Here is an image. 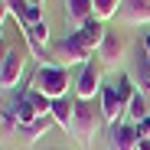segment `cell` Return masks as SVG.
Here are the masks:
<instances>
[{
  "mask_svg": "<svg viewBox=\"0 0 150 150\" xmlns=\"http://www.w3.org/2000/svg\"><path fill=\"white\" fill-rule=\"evenodd\" d=\"M127 114H131V124H140L144 117H150V111H147V98H144L140 91L131 98V105H127Z\"/></svg>",
  "mask_w": 150,
  "mask_h": 150,
  "instance_id": "18",
  "label": "cell"
},
{
  "mask_svg": "<svg viewBox=\"0 0 150 150\" xmlns=\"http://www.w3.org/2000/svg\"><path fill=\"white\" fill-rule=\"evenodd\" d=\"M98 98H101V114H105V121H108V124H117L121 114H124V108H121V101H117V88H114V82L105 85Z\"/></svg>",
  "mask_w": 150,
  "mask_h": 150,
  "instance_id": "10",
  "label": "cell"
},
{
  "mask_svg": "<svg viewBox=\"0 0 150 150\" xmlns=\"http://www.w3.org/2000/svg\"><path fill=\"white\" fill-rule=\"evenodd\" d=\"M137 137H140V140H147V137H150V117H144V121L137 124Z\"/></svg>",
  "mask_w": 150,
  "mask_h": 150,
  "instance_id": "21",
  "label": "cell"
},
{
  "mask_svg": "<svg viewBox=\"0 0 150 150\" xmlns=\"http://www.w3.org/2000/svg\"><path fill=\"white\" fill-rule=\"evenodd\" d=\"M23 36H26V42H30V49H33V56H42V49H46V42H49V26H46V20H39V23H33V26H26V30H23Z\"/></svg>",
  "mask_w": 150,
  "mask_h": 150,
  "instance_id": "14",
  "label": "cell"
},
{
  "mask_svg": "<svg viewBox=\"0 0 150 150\" xmlns=\"http://www.w3.org/2000/svg\"><path fill=\"white\" fill-rule=\"evenodd\" d=\"M124 49H127L124 36H121V33H114V30H108L105 42L98 46V59H101V65H117V62H121V56H124Z\"/></svg>",
  "mask_w": 150,
  "mask_h": 150,
  "instance_id": "6",
  "label": "cell"
},
{
  "mask_svg": "<svg viewBox=\"0 0 150 150\" xmlns=\"http://www.w3.org/2000/svg\"><path fill=\"white\" fill-rule=\"evenodd\" d=\"M7 7H10V13L16 16V23H20L23 30L42 20V7H36L33 0H7Z\"/></svg>",
  "mask_w": 150,
  "mask_h": 150,
  "instance_id": "9",
  "label": "cell"
},
{
  "mask_svg": "<svg viewBox=\"0 0 150 150\" xmlns=\"http://www.w3.org/2000/svg\"><path fill=\"white\" fill-rule=\"evenodd\" d=\"M114 88H117V101H121V108L127 111L131 98L137 95V88H134V79H131V75H117V79H114Z\"/></svg>",
  "mask_w": 150,
  "mask_h": 150,
  "instance_id": "16",
  "label": "cell"
},
{
  "mask_svg": "<svg viewBox=\"0 0 150 150\" xmlns=\"http://www.w3.org/2000/svg\"><path fill=\"white\" fill-rule=\"evenodd\" d=\"M137 79H140V88L150 95V56L140 59V65H137Z\"/></svg>",
  "mask_w": 150,
  "mask_h": 150,
  "instance_id": "20",
  "label": "cell"
},
{
  "mask_svg": "<svg viewBox=\"0 0 150 150\" xmlns=\"http://www.w3.org/2000/svg\"><path fill=\"white\" fill-rule=\"evenodd\" d=\"M69 72L62 65H39L36 75H33V88H39L42 95H49L56 101V98H65L69 95Z\"/></svg>",
  "mask_w": 150,
  "mask_h": 150,
  "instance_id": "2",
  "label": "cell"
},
{
  "mask_svg": "<svg viewBox=\"0 0 150 150\" xmlns=\"http://www.w3.org/2000/svg\"><path fill=\"white\" fill-rule=\"evenodd\" d=\"M49 124H52V117H36V121H30V124H16V134L26 140V144H33V140H39L46 131H49Z\"/></svg>",
  "mask_w": 150,
  "mask_h": 150,
  "instance_id": "15",
  "label": "cell"
},
{
  "mask_svg": "<svg viewBox=\"0 0 150 150\" xmlns=\"http://www.w3.org/2000/svg\"><path fill=\"white\" fill-rule=\"evenodd\" d=\"M26 95H30V101L36 105V111H39V117H52V98H49V95H42L39 88H26Z\"/></svg>",
  "mask_w": 150,
  "mask_h": 150,
  "instance_id": "17",
  "label": "cell"
},
{
  "mask_svg": "<svg viewBox=\"0 0 150 150\" xmlns=\"http://www.w3.org/2000/svg\"><path fill=\"white\" fill-rule=\"evenodd\" d=\"M52 56L62 65H85V62H91V49L79 39V33H69L52 46Z\"/></svg>",
  "mask_w": 150,
  "mask_h": 150,
  "instance_id": "3",
  "label": "cell"
},
{
  "mask_svg": "<svg viewBox=\"0 0 150 150\" xmlns=\"http://www.w3.org/2000/svg\"><path fill=\"white\" fill-rule=\"evenodd\" d=\"M72 117H75V98H56L52 101V121L62 131H72Z\"/></svg>",
  "mask_w": 150,
  "mask_h": 150,
  "instance_id": "12",
  "label": "cell"
},
{
  "mask_svg": "<svg viewBox=\"0 0 150 150\" xmlns=\"http://www.w3.org/2000/svg\"><path fill=\"white\" fill-rule=\"evenodd\" d=\"M101 105H95V101H82V98H75V117H72V134L79 137L85 147L95 140L98 127H101Z\"/></svg>",
  "mask_w": 150,
  "mask_h": 150,
  "instance_id": "1",
  "label": "cell"
},
{
  "mask_svg": "<svg viewBox=\"0 0 150 150\" xmlns=\"http://www.w3.org/2000/svg\"><path fill=\"white\" fill-rule=\"evenodd\" d=\"M137 150H150V137L147 140H137Z\"/></svg>",
  "mask_w": 150,
  "mask_h": 150,
  "instance_id": "23",
  "label": "cell"
},
{
  "mask_svg": "<svg viewBox=\"0 0 150 150\" xmlns=\"http://www.w3.org/2000/svg\"><path fill=\"white\" fill-rule=\"evenodd\" d=\"M23 65H26V56L20 49H7L4 62H0V88H13L16 79L23 75Z\"/></svg>",
  "mask_w": 150,
  "mask_h": 150,
  "instance_id": "5",
  "label": "cell"
},
{
  "mask_svg": "<svg viewBox=\"0 0 150 150\" xmlns=\"http://www.w3.org/2000/svg\"><path fill=\"white\" fill-rule=\"evenodd\" d=\"M33 4H36V7H42V4H46V0H33Z\"/></svg>",
  "mask_w": 150,
  "mask_h": 150,
  "instance_id": "24",
  "label": "cell"
},
{
  "mask_svg": "<svg viewBox=\"0 0 150 150\" xmlns=\"http://www.w3.org/2000/svg\"><path fill=\"white\" fill-rule=\"evenodd\" d=\"M137 124H111V150H137Z\"/></svg>",
  "mask_w": 150,
  "mask_h": 150,
  "instance_id": "8",
  "label": "cell"
},
{
  "mask_svg": "<svg viewBox=\"0 0 150 150\" xmlns=\"http://www.w3.org/2000/svg\"><path fill=\"white\" fill-rule=\"evenodd\" d=\"M75 33H79V39L91 49V52H98V46H101V42H105V36H108V26H105V20L91 16V20H85Z\"/></svg>",
  "mask_w": 150,
  "mask_h": 150,
  "instance_id": "7",
  "label": "cell"
},
{
  "mask_svg": "<svg viewBox=\"0 0 150 150\" xmlns=\"http://www.w3.org/2000/svg\"><path fill=\"white\" fill-rule=\"evenodd\" d=\"M101 62H85L79 79H75V98H82V101H95V95H101Z\"/></svg>",
  "mask_w": 150,
  "mask_h": 150,
  "instance_id": "4",
  "label": "cell"
},
{
  "mask_svg": "<svg viewBox=\"0 0 150 150\" xmlns=\"http://www.w3.org/2000/svg\"><path fill=\"white\" fill-rule=\"evenodd\" d=\"M91 4H95V16L98 20H111L121 10V0H91Z\"/></svg>",
  "mask_w": 150,
  "mask_h": 150,
  "instance_id": "19",
  "label": "cell"
},
{
  "mask_svg": "<svg viewBox=\"0 0 150 150\" xmlns=\"http://www.w3.org/2000/svg\"><path fill=\"white\" fill-rule=\"evenodd\" d=\"M121 16L127 23H150V0H121Z\"/></svg>",
  "mask_w": 150,
  "mask_h": 150,
  "instance_id": "11",
  "label": "cell"
},
{
  "mask_svg": "<svg viewBox=\"0 0 150 150\" xmlns=\"http://www.w3.org/2000/svg\"><path fill=\"white\" fill-rule=\"evenodd\" d=\"M95 16V4L91 0H65V20L75 23V26H82L85 20Z\"/></svg>",
  "mask_w": 150,
  "mask_h": 150,
  "instance_id": "13",
  "label": "cell"
},
{
  "mask_svg": "<svg viewBox=\"0 0 150 150\" xmlns=\"http://www.w3.org/2000/svg\"><path fill=\"white\" fill-rule=\"evenodd\" d=\"M10 13V7H7V0H0V23H4V16Z\"/></svg>",
  "mask_w": 150,
  "mask_h": 150,
  "instance_id": "22",
  "label": "cell"
}]
</instances>
